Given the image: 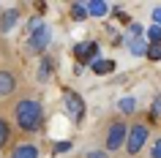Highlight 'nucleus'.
<instances>
[{"mask_svg":"<svg viewBox=\"0 0 161 158\" xmlns=\"http://www.w3.org/2000/svg\"><path fill=\"white\" fill-rule=\"evenodd\" d=\"M14 120H17L19 131H25V133L41 131V125H44V106H41V101L22 98L17 104V109H14Z\"/></svg>","mask_w":161,"mask_h":158,"instance_id":"nucleus-1","label":"nucleus"},{"mask_svg":"<svg viewBox=\"0 0 161 158\" xmlns=\"http://www.w3.org/2000/svg\"><path fill=\"white\" fill-rule=\"evenodd\" d=\"M147 136H150V128L145 123H131L128 125V136H126V153L128 155H136V153L145 147Z\"/></svg>","mask_w":161,"mask_h":158,"instance_id":"nucleus-2","label":"nucleus"},{"mask_svg":"<svg viewBox=\"0 0 161 158\" xmlns=\"http://www.w3.org/2000/svg\"><path fill=\"white\" fill-rule=\"evenodd\" d=\"M126 136H128V125L123 123V120H112L109 128H107V139H104V144H107V150H109V153H115V150L123 147Z\"/></svg>","mask_w":161,"mask_h":158,"instance_id":"nucleus-3","label":"nucleus"},{"mask_svg":"<svg viewBox=\"0 0 161 158\" xmlns=\"http://www.w3.org/2000/svg\"><path fill=\"white\" fill-rule=\"evenodd\" d=\"M47 44H49V27L44 25L41 19H33V22H30V49L44 52Z\"/></svg>","mask_w":161,"mask_h":158,"instance_id":"nucleus-4","label":"nucleus"},{"mask_svg":"<svg viewBox=\"0 0 161 158\" xmlns=\"http://www.w3.org/2000/svg\"><path fill=\"white\" fill-rule=\"evenodd\" d=\"M63 98H66V112H68V117H71L74 123H79V120L85 117V101L79 98L74 90H66V93H63Z\"/></svg>","mask_w":161,"mask_h":158,"instance_id":"nucleus-5","label":"nucleus"},{"mask_svg":"<svg viewBox=\"0 0 161 158\" xmlns=\"http://www.w3.org/2000/svg\"><path fill=\"white\" fill-rule=\"evenodd\" d=\"M74 55H76V60H79V66H82V63H90V66H93L96 60H98V44H96V41L76 44Z\"/></svg>","mask_w":161,"mask_h":158,"instance_id":"nucleus-6","label":"nucleus"},{"mask_svg":"<svg viewBox=\"0 0 161 158\" xmlns=\"http://www.w3.org/2000/svg\"><path fill=\"white\" fill-rule=\"evenodd\" d=\"M17 90V76L11 71H0V98H6Z\"/></svg>","mask_w":161,"mask_h":158,"instance_id":"nucleus-7","label":"nucleus"},{"mask_svg":"<svg viewBox=\"0 0 161 158\" xmlns=\"http://www.w3.org/2000/svg\"><path fill=\"white\" fill-rule=\"evenodd\" d=\"M11 158H38V147H36L33 142H22V144L14 147Z\"/></svg>","mask_w":161,"mask_h":158,"instance_id":"nucleus-8","label":"nucleus"},{"mask_svg":"<svg viewBox=\"0 0 161 158\" xmlns=\"http://www.w3.org/2000/svg\"><path fill=\"white\" fill-rule=\"evenodd\" d=\"M17 11H6V14H3V19H0V30H3V33H8L11 27L17 25Z\"/></svg>","mask_w":161,"mask_h":158,"instance_id":"nucleus-9","label":"nucleus"},{"mask_svg":"<svg viewBox=\"0 0 161 158\" xmlns=\"http://www.w3.org/2000/svg\"><path fill=\"white\" fill-rule=\"evenodd\" d=\"M147 46H150V44L145 41L142 35H139V38H131V44H128V49L134 52V55H145V52H147Z\"/></svg>","mask_w":161,"mask_h":158,"instance_id":"nucleus-10","label":"nucleus"},{"mask_svg":"<svg viewBox=\"0 0 161 158\" xmlns=\"http://www.w3.org/2000/svg\"><path fill=\"white\" fill-rule=\"evenodd\" d=\"M93 71L96 74H112V71H115V63H112V60H96Z\"/></svg>","mask_w":161,"mask_h":158,"instance_id":"nucleus-11","label":"nucleus"},{"mask_svg":"<svg viewBox=\"0 0 161 158\" xmlns=\"http://www.w3.org/2000/svg\"><path fill=\"white\" fill-rule=\"evenodd\" d=\"M8 139H11V125L6 123L3 117H0V150H3L6 144H8Z\"/></svg>","mask_w":161,"mask_h":158,"instance_id":"nucleus-12","label":"nucleus"},{"mask_svg":"<svg viewBox=\"0 0 161 158\" xmlns=\"http://www.w3.org/2000/svg\"><path fill=\"white\" fill-rule=\"evenodd\" d=\"M87 11H90L93 17H104V14H107V3H101V0H93V3H87Z\"/></svg>","mask_w":161,"mask_h":158,"instance_id":"nucleus-13","label":"nucleus"},{"mask_svg":"<svg viewBox=\"0 0 161 158\" xmlns=\"http://www.w3.org/2000/svg\"><path fill=\"white\" fill-rule=\"evenodd\" d=\"M87 14H90V11H87V6H79V3H74V6H71V17H74L76 22L87 19Z\"/></svg>","mask_w":161,"mask_h":158,"instance_id":"nucleus-14","label":"nucleus"},{"mask_svg":"<svg viewBox=\"0 0 161 158\" xmlns=\"http://www.w3.org/2000/svg\"><path fill=\"white\" fill-rule=\"evenodd\" d=\"M49 71H52V57H44L41 60V71H38V79L47 82V79H49Z\"/></svg>","mask_w":161,"mask_h":158,"instance_id":"nucleus-15","label":"nucleus"},{"mask_svg":"<svg viewBox=\"0 0 161 158\" xmlns=\"http://www.w3.org/2000/svg\"><path fill=\"white\" fill-rule=\"evenodd\" d=\"M145 57L147 60H161V44H150L147 52H145Z\"/></svg>","mask_w":161,"mask_h":158,"instance_id":"nucleus-16","label":"nucleus"},{"mask_svg":"<svg viewBox=\"0 0 161 158\" xmlns=\"http://www.w3.org/2000/svg\"><path fill=\"white\" fill-rule=\"evenodd\" d=\"M147 44H161V27H147Z\"/></svg>","mask_w":161,"mask_h":158,"instance_id":"nucleus-17","label":"nucleus"},{"mask_svg":"<svg viewBox=\"0 0 161 158\" xmlns=\"http://www.w3.org/2000/svg\"><path fill=\"white\" fill-rule=\"evenodd\" d=\"M118 106H120V112L131 115V112H134V98H120V101H118Z\"/></svg>","mask_w":161,"mask_h":158,"instance_id":"nucleus-18","label":"nucleus"},{"mask_svg":"<svg viewBox=\"0 0 161 158\" xmlns=\"http://www.w3.org/2000/svg\"><path fill=\"white\" fill-rule=\"evenodd\" d=\"M55 155H58V153H68V150H71V142H55Z\"/></svg>","mask_w":161,"mask_h":158,"instance_id":"nucleus-19","label":"nucleus"},{"mask_svg":"<svg viewBox=\"0 0 161 158\" xmlns=\"http://www.w3.org/2000/svg\"><path fill=\"white\" fill-rule=\"evenodd\" d=\"M150 155H153V158H161V136H158L156 142H153V147H150Z\"/></svg>","mask_w":161,"mask_h":158,"instance_id":"nucleus-20","label":"nucleus"},{"mask_svg":"<svg viewBox=\"0 0 161 158\" xmlns=\"http://www.w3.org/2000/svg\"><path fill=\"white\" fill-rule=\"evenodd\" d=\"M153 117H161V95L153 98Z\"/></svg>","mask_w":161,"mask_h":158,"instance_id":"nucleus-21","label":"nucleus"},{"mask_svg":"<svg viewBox=\"0 0 161 158\" xmlns=\"http://www.w3.org/2000/svg\"><path fill=\"white\" fill-rule=\"evenodd\" d=\"M153 22H156V27L161 25V6H158V8H153Z\"/></svg>","mask_w":161,"mask_h":158,"instance_id":"nucleus-22","label":"nucleus"},{"mask_svg":"<svg viewBox=\"0 0 161 158\" xmlns=\"http://www.w3.org/2000/svg\"><path fill=\"white\" fill-rule=\"evenodd\" d=\"M87 158H107V153H101V150H96V153H90Z\"/></svg>","mask_w":161,"mask_h":158,"instance_id":"nucleus-23","label":"nucleus"}]
</instances>
